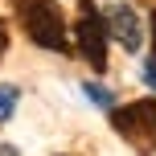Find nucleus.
I'll list each match as a JSON object with an SVG mask.
<instances>
[{"instance_id":"1a4fd4ad","label":"nucleus","mask_w":156,"mask_h":156,"mask_svg":"<svg viewBox=\"0 0 156 156\" xmlns=\"http://www.w3.org/2000/svg\"><path fill=\"white\" fill-rule=\"evenodd\" d=\"M148 25H152V62H156V12H152V21H148Z\"/></svg>"},{"instance_id":"0eeeda50","label":"nucleus","mask_w":156,"mask_h":156,"mask_svg":"<svg viewBox=\"0 0 156 156\" xmlns=\"http://www.w3.org/2000/svg\"><path fill=\"white\" fill-rule=\"evenodd\" d=\"M144 82H148L152 90H156V62H152V66H144Z\"/></svg>"},{"instance_id":"20e7f679","label":"nucleus","mask_w":156,"mask_h":156,"mask_svg":"<svg viewBox=\"0 0 156 156\" xmlns=\"http://www.w3.org/2000/svg\"><path fill=\"white\" fill-rule=\"evenodd\" d=\"M103 21H107L111 37H115L127 54H136V49L144 45V29H140V16H136L132 4H107L103 8Z\"/></svg>"},{"instance_id":"6e6552de","label":"nucleus","mask_w":156,"mask_h":156,"mask_svg":"<svg viewBox=\"0 0 156 156\" xmlns=\"http://www.w3.org/2000/svg\"><path fill=\"white\" fill-rule=\"evenodd\" d=\"M4 49H8V29H4V21H0V58H4Z\"/></svg>"},{"instance_id":"423d86ee","label":"nucleus","mask_w":156,"mask_h":156,"mask_svg":"<svg viewBox=\"0 0 156 156\" xmlns=\"http://www.w3.org/2000/svg\"><path fill=\"white\" fill-rule=\"evenodd\" d=\"M16 99H21V90H16V86H0V123H8V119H12Z\"/></svg>"},{"instance_id":"f257e3e1","label":"nucleus","mask_w":156,"mask_h":156,"mask_svg":"<svg viewBox=\"0 0 156 156\" xmlns=\"http://www.w3.org/2000/svg\"><path fill=\"white\" fill-rule=\"evenodd\" d=\"M12 8H16V21L29 33L33 45L54 49V54H70L74 49V41H70L74 29H66V12L58 0H12Z\"/></svg>"},{"instance_id":"f03ea898","label":"nucleus","mask_w":156,"mask_h":156,"mask_svg":"<svg viewBox=\"0 0 156 156\" xmlns=\"http://www.w3.org/2000/svg\"><path fill=\"white\" fill-rule=\"evenodd\" d=\"M111 127L140 156H152L156 152V99H136L123 107H111Z\"/></svg>"},{"instance_id":"7ed1b4c3","label":"nucleus","mask_w":156,"mask_h":156,"mask_svg":"<svg viewBox=\"0 0 156 156\" xmlns=\"http://www.w3.org/2000/svg\"><path fill=\"white\" fill-rule=\"evenodd\" d=\"M107 21L103 12L94 8V0H78V21H74V49L82 54V62L90 66L94 74L107 70Z\"/></svg>"},{"instance_id":"39448f33","label":"nucleus","mask_w":156,"mask_h":156,"mask_svg":"<svg viewBox=\"0 0 156 156\" xmlns=\"http://www.w3.org/2000/svg\"><path fill=\"white\" fill-rule=\"evenodd\" d=\"M82 90H86V99H90V103H99L103 111H111V107H115V94H111L107 86H99V82H82Z\"/></svg>"},{"instance_id":"9d476101","label":"nucleus","mask_w":156,"mask_h":156,"mask_svg":"<svg viewBox=\"0 0 156 156\" xmlns=\"http://www.w3.org/2000/svg\"><path fill=\"white\" fill-rule=\"evenodd\" d=\"M0 156H21V152H16L12 144H0Z\"/></svg>"}]
</instances>
